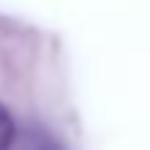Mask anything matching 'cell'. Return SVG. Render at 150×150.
<instances>
[{"label": "cell", "mask_w": 150, "mask_h": 150, "mask_svg": "<svg viewBox=\"0 0 150 150\" xmlns=\"http://www.w3.org/2000/svg\"><path fill=\"white\" fill-rule=\"evenodd\" d=\"M14 136H17L14 117H11L8 108L0 103V150H11L14 147Z\"/></svg>", "instance_id": "1"}]
</instances>
